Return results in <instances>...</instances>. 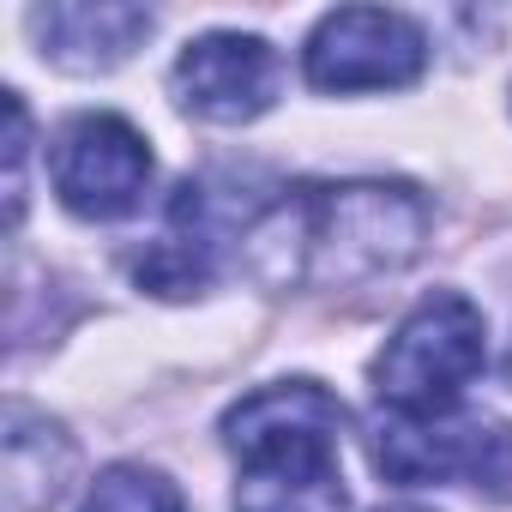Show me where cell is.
<instances>
[{
	"label": "cell",
	"instance_id": "obj_8",
	"mask_svg": "<svg viewBox=\"0 0 512 512\" xmlns=\"http://www.w3.org/2000/svg\"><path fill=\"white\" fill-rule=\"evenodd\" d=\"M235 223V211H217V181H181L163 217L157 247L139 260V284L151 296H199L217 272V253H223V229Z\"/></svg>",
	"mask_w": 512,
	"mask_h": 512
},
{
	"label": "cell",
	"instance_id": "obj_13",
	"mask_svg": "<svg viewBox=\"0 0 512 512\" xmlns=\"http://www.w3.org/2000/svg\"><path fill=\"white\" fill-rule=\"evenodd\" d=\"M386 512H428V506H386Z\"/></svg>",
	"mask_w": 512,
	"mask_h": 512
},
{
	"label": "cell",
	"instance_id": "obj_6",
	"mask_svg": "<svg viewBox=\"0 0 512 512\" xmlns=\"http://www.w3.org/2000/svg\"><path fill=\"white\" fill-rule=\"evenodd\" d=\"M428 67V37L404 13L380 7H344L326 13L302 49V73L314 91H398L416 85Z\"/></svg>",
	"mask_w": 512,
	"mask_h": 512
},
{
	"label": "cell",
	"instance_id": "obj_2",
	"mask_svg": "<svg viewBox=\"0 0 512 512\" xmlns=\"http://www.w3.org/2000/svg\"><path fill=\"white\" fill-rule=\"evenodd\" d=\"M338 434L344 404L320 380H278L229 404L223 446L241 464L235 512H344Z\"/></svg>",
	"mask_w": 512,
	"mask_h": 512
},
{
	"label": "cell",
	"instance_id": "obj_11",
	"mask_svg": "<svg viewBox=\"0 0 512 512\" xmlns=\"http://www.w3.org/2000/svg\"><path fill=\"white\" fill-rule=\"evenodd\" d=\"M79 512H187V500H181V488H175L163 470H151V464H109V470L91 482V494H85Z\"/></svg>",
	"mask_w": 512,
	"mask_h": 512
},
{
	"label": "cell",
	"instance_id": "obj_5",
	"mask_svg": "<svg viewBox=\"0 0 512 512\" xmlns=\"http://www.w3.org/2000/svg\"><path fill=\"white\" fill-rule=\"evenodd\" d=\"M151 145L133 121L121 115H79L55 133V151H49V175H55V193L73 217L85 223H115V217H133L145 205V187H151Z\"/></svg>",
	"mask_w": 512,
	"mask_h": 512
},
{
	"label": "cell",
	"instance_id": "obj_12",
	"mask_svg": "<svg viewBox=\"0 0 512 512\" xmlns=\"http://www.w3.org/2000/svg\"><path fill=\"white\" fill-rule=\"evenodd\" d=\"M25 157H31V115L25 97L7 91V223L25 217Z\"/></svg>",
	"mask_w": 512,
	"mask_h": 512
},
{
	"label": "cell",
	"instance_id": "obj_9",
	"mask_svg": "<svg viewBox=\"0 0 512 512\" xmlns=\"http://www.w3.org/2000/svg\"><path fill=\"white\" fill-rule=\"evenodd\" d=\"M151 25L157 19L145 7H121V0H97V7H37L31 13L43 61L67 67V73H109V67H121L151 37Z\"/></svg>",
	"mask_w": 512,
	"mask_h": 512
},
{
	"label": "cell",
	"instance_id": "obj_10",
	"mask_svg": "<svg viewBox=\"0 0 512 512\" xmlns=\"http://www.w3.org/2000/svg\"><path fill=\"white\" fill-rule=\"evenodd\" d=\"M73 470V446L55 422H37L31 410H13V434H7V512H31L43 500L61 494Z\"/></svg>",
	"mask_w": 512,
	"mask_h": 512
},
{
	"label": "cell",
	"instance_id": "obj_7",
	"mask_svg": "<svg viewBox=\"0 0 512 512\" xmlns=\"http://www.w3.org/2000/svg\"><path fill=\"white\" fill-rule=\"evenodd\" d=\"M278 85H284V61H278V49L266 37H253V31H205L169 67L175 103L187 115L211 121V127L260 121L278 103Z\"/></svg>",
	"mask_w": 512,
	"mask_h": 512
},
{
	"label": "cell",
	"instance_id": "obj_4",
	"mask_svg": "<svg viewBox=\"0 0 512 512\" xmlns=\"http://www.w3.org/2000/svg\"><path fill=\"white\" fill-rule=\"evenodd\" d=\"M374 470L398 488L428 482H476L506 494L512 488V428L494 416L446 410V416H380L374 428Z\"/></svg>",
	"mask_w": 512,
	"mask_h": 512
},
{
	"label": "cell",
	"instance_id": "obj_1",
	"mask_svg": "<svg viewBox=\"0 0 512 512\" xmlns=\"http://www.w3.org/2000/svg\"><path fill=\"white\" fill-rule=\"evenodd\" d=\"M428 205L404 181H308L247 223V272L272 290H356L404 272Z\"/></svg>",
	"mask_w": 512,
	"mask_h": 512
},
{
	"label": "cell",
	"instance_id": "obj_3",
	"mask_svg": "<svg viewBox=\"0 0 512 512\" xmlns=\"http://www.w3.org/2000/svg\"><path fill=\"white\" fill-rule=\"evenodd\" d=\"M488 362L482 308L458 290L422 296L374 356V392L398 416H446Z\"/></svg>",
	"mask_w": 512,
	"mask_h": 512
}]
</instances>
